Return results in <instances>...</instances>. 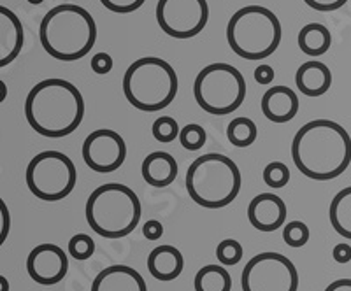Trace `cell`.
Listing matches in <instances>:
<instances>
[{
  "label": "cell",
  "instance_id": "6da1fadb",
  "mask_svg": "<svg viewBox=\"0 0 351 291\" xmlns=\"http://www.w3.org/2000/svg\"><path fill=\"white\" fill-rule=\"evenodd\" d=\"M291 160L300 174L309 179H335L351 164L350 134L335 121H309L291 140Z\"/></svg>",
  "mask_w": 351,
  "mask_h": 291
},
{
  "label": "cell",
  "instance_id": "7a4b0ae2",
  "mask_svg": "<svg viewBox=\"0 0 351 291\" xmlns=\"http://www.w3.org/2000/svg\"><path fill=\"white\" fill-rule=\"evenodd\" d=\"M25 118L34 132L60 139L76 132L84 118V99L71 81L44 79L25 100Z\"/></svg>",
  "mask_w": 351,
  "mask_h": 291
},
{
  "label": "cell",
  "instance_id": "3957f363",
  "mask_svg": "<svg viewBox=\"0 0 351 291\" xmlns=\"http://www.w3.org/2000/svg\"><path fill=\"white\" fill-rule=\"evenodd\" d=\"M39 39L44 51L55 60L77 62L92 51L95 45V20L81 5H56L40 21Z\"/></svg>",
  "mask_w": 351,
  "mask_h": 291
},
{
  "label": "cell",
  "instance_id": "277c9868",
  "mask_svg": "<svg viewBox=\"0 0 351 291\" xmlns=\"http://www.w3.org/2000/svg\"><path fill=\"white\" fill-rule=\"evenodd\" d=\"M184 183L188 195L197 205L221 209L237 199L243 177L234 160L218 153H208L193 160Z\"/></svg>",
  "mask_w": 351,
  "mask_h": 291
},
{
  "label": "cell",
  "instance_id": "5b68a950",
  "mask_svg": "<svg viewBox=\"0 0 351 291\" xmlns=\"http://www.w3.org/2000/svg\"><path fill=\"white\" fill-rule=\"evenodd\" d=\"M84 214L90 228L100 237L121 239L136 230L143 207L134 190L120 183H108L88 197Z\"/></svg>",
  "mask_w": 351,
  "mask_h": 291
},
{
  "label": "cell",
  "instance_id": "8992f818",
  "mask_svg": "<svg viewBox=\"0 0 351 291\" xmlns=\"http://www.w3.org/2000/svg\"><path fill=\"white\" fill-rule=\"evenodd\" d=\"M227 42L244 60H265L280 48L281 23L271 9L246 5L228 20Z\"/></svg>",
  "mask_w": 351,
  "mask_h": 291
},
{
  "label": "cell",
  "instance_id": "52a82bcc",
  "mask_svg": "<svg viewBox=\"0 0 351 291\" xmlns=\"http://www.w3.org/2000/svg\"><path fill=\"white\" fill-rule=\"evenodd\" d=\"M123 93L128 104L143 112H156L178 95V76L169 62L156 56L139 58L125 71Z\"/></svg>",
  "mask_w": 351,
  "mask_h": 291
},
{
  "label": "cell",
  "instance_id": "ba28073f",
  "mask_svg": "<svg viewBox=\"0 0 351 291\" xmlns=\"http://www.w3.org/2000/svg\"><path fill=\"white\" fill-rule=\"evenodd\" d=\"M193 97L199 107L209 114H232L246 99V81L234 65L218 62L197 74Z\"/></svg>",
  "mask_w": 351,
  "mask_h": 291
},
{
  "label": "cell",
  "instance_id": "9c48e42d",
  "mask_svg": "<svg viewBox=\"0 0 351 291\" xmlns=\"http://www.w3.org/2000/svg\"><path fill=\"white\" fill-rule=\"evenodd\" d=\"M25 181L30 193L43 202H60L74 192L77 170L64 153L43 151L27 165Z\"/></svg>",
  "mask_w": 351,
  "mask_h": 291
},
{
  "label": "cell",
  "instance_id": "30bf717a",
  "mask_svg": "<svg viewBox=\"0 0 351 291\" xmlns=\"http://www.w3.org/2000/svg\"><path fill=\"white\" fill-rule=\"evenodd\" d=\"M241 286L243 291H297L299 272L281 253H260L244 267Z\"/></svg>",
  "mask_w": 351,
  "mask_h": 291
},
{
  "label": "cell",
  "instance_id": "8fae6325",
  "mask_svg": "<svg viewBox=\"0 0 351 291\" xmlns=\"http://www.w3.org/2000/svg\"><path fill=\"white\" fill-rule=\"evenodd\" d=\"M156 23L174 39H190L202 32L209 20L206 0H158Z\"/></svg>",
  "mask_w": 351,
  "mask_h": 291
},
{
  "label": "cell",
  "instance_id": "7c38bea8",
  "mask_svg": "<svg viewBox=\"0 0 351 291\" xmlns=\"http://www.w3.org/2000/svg\"><path fill=\"white\" fill-rule=\"evenodd\" d=\"M83 160L97 174H111L123 165L127 158V144L114 130L100 128L84 139Z\"/></svg>",
  "mask_w": 351,
  "mask_h": 291
},
{
  "label": "cell",
  "instance_id": "4fadbf2b",
  "mask_svg": "<svg viewBox=\"0 0 351 291\" xmlns=\"http://www.w3.org/2000/svg\"><path fill=\"white\" fill-rule=\"evenodd\" d=\"M69 258L56 244H39L27 258V272L34 283L40 286H55L67 275Z\"/></svg>",
  "mask_w": 351,
  "mask_h": 291
},
{
  "label": "cell",
  "instance_id": "5bb4252c",
  "mask_svg": "<svg viewBox=\"0 0 351 291\" xmlns=\"http://www.w3.org/2000/svg\"><path fill=\"white\" fill-rule=\"evenodd\" d=\"M287 203L274 193H260L247 205V220L260 231L280 230L287 223Z\"/></svg>",
  "mask_w": 351,
  "mask_h": 291
},
{
  "label": "cell",
  "instance_id": "9a60e30c",
  "mask_svg": "<svg viewBox=\"0 0 351 291\" xmlns=\"http://www.w3.org/2000/svg\"><path fill=\"white\" fill-rule=\"evenodd\" d=\"M25 42L23 25L11 9L0 5V68L16 60Z\"/></svg>",
  "mask_w": 351,
  "mask_h": 291
},
{
  "label": "cell",
  "instance_id": "2e32d148",
  "mask_svg": "<svg viewBox=\"0 0 351 291\" xmlns=\"http://www.w3.org/2000/svg\"><path fill=\"white\" fill-rule=\"evenodd\" d=\"M92 291H148L146 281L128 265H111L97 274Z\"/></svg>",
  "mask_w": 351,
  "mask_h": 291
},
{
  "label": "cell",
  "instance_id": "e0dca14e",
  "mask_svg": "<svg viewBox=\"0 0 351 291\" xmlns=\"http://www.w3.org/2000/svg\"><path fill=\"white\" fill-rule=\"evenodd\" d=\"M260 105L269 121L288 123L299 112V97L288 86H272L263 93Z\"/></svg>",
  "mask_w": 351,
  "mask_h": 291
},
{
  "label": "cell",
  "instance_id": "ac0fdd59",
  "mask_svg": "<svg viewBox=\"0 0 351 291\" xmlns=\"http://www.w3.org/2000/svg\"><path fill=\"white\" fill-rule=\"evenodd\" d=\"M184 268V258L178 247L171 244L156 246L148 256V270L156 281L169 283L178 279Z\"/></svg>",
  "mask_w": 351,
  "mask_h": 291
},
{
  "label": "cell",
  "instance_id": "d6986e66",
  "mask_svg": "<svg viewBox=\"0 0 351 291\" xmlns=\"http://www.w3.org/2000/svg\"><path fill=\"white\" fill-rule=\"evenodd\" d=\"M297 90L306 97H322L330 90L332 72L324 62H304L295 72Z\"/></svg>",
  "mask_w": 351,
  "mask_h": 291
},
{
  "label": "cell",
  "instance_id": "ffe728a7",
  "mask_svg": "<svg viewBox=\"0 0 351 291\" xmlns=\"http://www.w3.org/2000/svg\"><path fill=\"white\" fill-rule=\"evenodd\" d=\"M141 174L149 186L165 188L178 177V162L171 153L153 151L143 160Z\"/></svg>",
  "mask_w": 351,
  "mask_h": 291
},
{
  "label": "cell",
  "instance_id": "44dd1931",
  "mask_svg": "<svg viewBox=\"0 0 351 291\" xmlns=\"http://www.w3.org/2000/svg\"><path fill=\"white\" fill-rule=\"evenodd\" d=\"M297 42H299V48L304 55L318 58L330 49V30L322 23H307L299 32Z\"/></svg>",
  "mask_w": 351,
  "mask_h": 291
},
{
  "label": "cell",
  "instance_id": "7402d4cb",
  "mask_svg": "<svg viewBox=\"0 0 351 291\" xmlns=\"http://www.w3.org/2000/svg\"><path fill=\"white\" fill-rule=\"evenodd\" d=\"M330 225L341 237L351 240V186L341 190L332 199L328 209Z\"/></svg>",
  "mask_w": 351,
  "mask_h": 291
},
{
  "label": "cell",
  "instance_id": "603a6c76",
  "mask_svg": "<svg viewBox=\"0 0 351 291\" xmlns=\"http://www.w3.org/2000/svg\"><path fill=\"white\" fill-rule=\"evenodd\" d=\"M195 291H230L232 275L221 265H206L195 274Z\"/></svg>",
  "mask_w": 351,
  "mask_h": 291
},
{
  "label": "cell",
  "instance_id": "cb8c5ba5",
  "mask_svg": "<svg viewBox=\"0 0 351 291\" xmlns=\"http://www.w3.org/2000/svg\"><path fill=\"white\" fill-rule=\"evenodd\" d=\"M258 130L255 121L250 118H234L227 127V139L236 148H247L256 140Z\"/></svg>",
  "mask_w": 351,
  "mask_h": 291
},
{
  "label": "cell",
  "instance_id": "d4e9b609",
  "mask_svg": "<svg viewBox=\"0 0 351 291\" xmlns=\"http://www.w3.org/2000/svg\"><path fill=\"white\" fill-rule=\"evenodd\" d=\"M180 125L174 118L171 116H162V118H156L155 123L152 127V134L158 142L169 144L172 140H176L180 137Z\"/></svg>",
  "mask_w": 351,
  "mask_h": 291
},
{
  "label": "cell",
  "instance_id": "484cf974",
  "mask_svg": "<svg viewBox=\"0 0 351 291\" xmlns=\"http://www.w3.org/2000/svg\"><path fill=\"white\" fill-rule=\"evenodd\" d=\"M243 246L236 239L221 240L218 247H216V258L225 267H232V265L239 264L241 260H243Z\"/></svg>",
  "mask_w": 351,
  "mask_h": 291
},
{
  "label": "cell",
  "instance_id": "4316f807",
  "mask_svg": "<svg viewBox=\"0 0 351 291\" xmlns=\"http://www.w3.org/2000/svg\"><path fill=\"white\" fill-rule=\"evenodd\" d=\"M178 139H180L181 146L184 149H188V151H197V149H200L206 144L208 136H206V130L200 125L190 123L184 128H181Z\"/></svg>",
  "mask_w": 351,
  "mask_h": 291
},
{
  "label": "cell",
  "instance_id": "83f0119b",
  "mask_svg": "<svg viewBox=\"0 0 351 291\" xmlns=\"http://www.w3.org/2000/svg\"><path fill=\"white\" fill-rule=\"evenodd\" d=\"M290 181V170L283 162H271L263 168V183L269 188H285Z\"/></svg>",
  "mask_w": 351,
  "mask_h": 291
},
{
  "label": "cell",
  "instance_id": "f1b7e54d",
  "mask_svg": "<svg viewBox=\"0 0 351 291\" xmlns=\"http://www.w3.org/2000/svg\"><path fill=\"white\" fill-rule=\"evenodd\" d=\"M309 228L302 221H290L283 228V240L290 247H302L309 240Z\"/></svg>",
  "mask_w": 351,
  "mask_h": 291
},
{
  "label": "cell",
  "instance_id": "f546056e",
  "mask_svg": "<svg viewBox=\"0 0 351 291\" xmlns=\"http://www.w3.org/2000/svg\"><path fill=\"white\" fill-rule=\"evenodd\" d=\"M95 253V242L86 233H77L69 240V255L76 260L92 258Z\"/></svg>",
  "mask_w": 351,
  "mask_h": 291
},
{
  "label": "cell",
  "instance_id": "4dcf8cb0",
  "mask_svg": "<svg viewBox=\"0 0 351 291\" xmlns=\"http://www.w3.org/2000/svg\"><path fill=\"white\" fill-rule=\"evenodd\" d=\"M146 0H100V4L104 5L106 9L112 12H118V14H128V12H134L144 5Z\"/></svg>",
  "mask_w": 351,
  "mask_h": 291
},
{
  "label": "cell",
  "instance_id": "1f68e13d",
  "mask_svg": "<svg viewBox=\"0 0 351 291\" xmlns=\"http://www.w3.org/2000/svg\"><path fill=\"white\" fill-rule=\"evenodd\" d=\"M92 71L99 76H106L112 71V58L108 53H97V55L92 56Z\"/></svg>",
  "mask_w": 351,
  "mask_h": 291
},
{
  "label": "cell",
  "instance_id": "d6a6232c",
  "mask_svg": "<svg viewBox=\"0 0 351 291\" xmlns=\"http://www.w3.org/2000/svg\"><path fill=\"white\" fill-rule=\"evenodd\" d=\"M304 2H306V5H309L311 9H316V11L330 12L343 8L348 0H304Z\"/></svg>",
  "mask_w": 351,
  "mask_h": 291
},
{
  "label": "cell",
  "instance_id": "836d02e7",
  "mask_svg": "<svg viewBox=\"0 0 351 291\" xmlns=\"http://www.w3.org/2000/svg\"><path fill=\"white\" fill-rule=\"evenodd\" d=\"M11 230V214H9L8 203L0 199V246L5 242Z\"/></svg>",
  "mask_w": 351,
  "mask_h": 291
},
{
  "label": "cell",
  "instance_id": "e575fe53",
  "mask_svg": "<svg viewBox=\"0 0 351 291\" xmlns=\"http://www.w3.org/2000/svg\"><path fill=\"white\" fill-rule=\"evenodd\" d=\"M143 236L148 240H158L160 237L164 236V225L160 223L158 220H149L144 223L143 227Z\"/></svg>",
  "mask_w": 351,
  "mask_h": 291
},
{
  "label": "cell",
  "instance_id": "d590c367",
  "mask_svg": "<svg viewBox=\"0 0 351 291\" xmlns=\"http://www.w3.org/2000/svg\"><path fill=\"white\" fill-rule=\"evenodd\" d=\"M255 81L258 84H271L274 81V68L267 64H260L255 68Z\"/></svg>",
  "mask_w": 351,
  "mask_h": 291
},
{
  "label": "cell",
  "instance_id": "8d00e7d4",
  "mask_svg": "<svg viewBox=\"0 0 351 291\" xmlns=\"http://www.w3.org/2000/svg\"><path fill=\"white\" fill-rule=\"evenodd\" d=\"M332 256L337 264H348L351 260V246L350 244H337V246H334Z\"/></svg>",
  "mask_w": 351,
  "mask_h": 291
},
{
  "label": "cell",
  "instance_id": "74e56055",
  "mask_svg": "<svg viewBox=\"0 0 351 291\" xmlns=\"http://www.w3.org/2000/svg\"><path fill=\"white\" fill-rule=\"evenodd\" d=\"M325 291H351V279H337L328 284Z\"/></svg>",
  "mask_w": 351,
  "mask_h": 291
},
{
  "label": "cell",
  "instance_id": "f35d334b",
  "mask_svg": "<svg viewBox=\"0 0 351 291\" xmlns=\"http://www.w3.org/2000/svg\"><path fill=\"white\" fill-rule=\"evenodd\" d=\"M5 99H8V86H5L4 81L0 79V104H2Z\"/></svg>",
  "mask_w": 351,
  "mask_h": 291
},
{
  "label": "cell",
  "instance_id": "ab89813d",
  "mask_svg": "<svg viewBox=\"0 0 351 291\" xmlns=\"http://www.w3.org/2000/svg\"><path fill=\"white\" fill-rule=\"evenodd\" d=\"M0 291H9V281L4 275H0Z\"/></svg>",
  "mask_w": 351,
  "mask_h": 291
},
{
  "label": "cell",
  "instance_id": "60d3db41",
  "mask_svg": "<svg viewBox=\"0 0 351 291\" xmlns=\"http://www.w3.org/2000/svg\"><path fill=\"white\" fill-rule=\"evenodd\" d=\"M28 4H32V5H40L44 2V0H27Z\"/></svg>",
  "mask_w": 351,
  "mask_h": 291
}]
</instances>
